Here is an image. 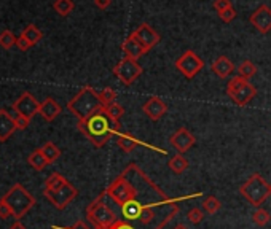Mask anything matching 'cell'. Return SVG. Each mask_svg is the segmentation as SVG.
I'll use <instances>...</instances> for the list:
<instances>
[{
    "label": "cell",
    "instance_id": "obj_37",
    "mask_svg": "<svg viewBox=\"0 0 271 229\" xmlns=\"http://www.w3.org/2000/svg\"><path fill=\"white\" fill-rule=\"evenodd\" d=\"M230 6H233L230 0H214V10L217 13H222L223 10L230 8Z\"/></svg>",
    "mask_w": 271,
    "mask_h": 229
},
{
    "label": "cell",
    "instance_id": "obj_13",
    "mask_svg": "<svg viewBox=\"0 0 271 229\" xmlns=\"http://www.w3.org/2000/svg\"><path fill=\"white\" fill-rule=\"evenodd\" d=\"M249 21L260 33H268L271 30V8L268 5H260L250 15Z\"/></svg>",
    "mask_w": 271,
    "mask_h": 229
},
{
    "label": "cell",
    "instance_id": "obj_30",
    "mask_svg": "<svg viewBox=\"0 0 271 229\" xmlns=\"http://www.w3.org/2000/svg\"><path fill=\"white\" fill-rule=\"evenodd\" d=\"M252 221L257 226H267L271 221V217H270V213L265 210V208L259 207L252 212Z\"/></svg>",
    "mask_w": 271,
    "mask_h": 229
},
{
    "label": "cell",
    "instance_id": "obj_23",
    "mask_svg": "<svg viewBox=\"0 0 271 229\" xmlns=\"http://www.w3.org/2000/svg\"><path fill=\"white\" fill-rule=\"evenodd\" d=\"M67 183V178L64 177V175H61L58 172L51 173L48 178H46L45 181V190H58V188L64 186Z\"/></svg>",
    "mask_w": 271,
    "mask_h": 229
},
{
    "label": "cell",
    "instance_id": "obj_16",
    "mask_svg": "<svg viewBox=\"0 0 271 229\" xmlns=\"http://www.w3.org/2000/svg\"><path fill=\"white\" fill-rule=\"evenodd\" d=\"M115 142H117V145L123 150L125 153H131L134 148H137V146H147V148H150V150H158L161 151L163 154H165V151L160 150V148L157 146H153V145H148V143H144V142H140L139 139H136L134 136H131V134H128V132H120L118 136H115Z\"/></svg>",
    "mask_w": 271,
    "mask_h": 229
},
{
    "label": "cell",
    "instance_id": "obj_42",
    "mask_svg": "<svg viewBox=\"0 0 271 229\" xmlns=\"http://www.w3.org/2000/svg\"><path fill=\"white\" fill-rule=\"evenodd\" d=\"M10 229H26V226L21 223V220H15V221L11 223Z\"/></svg>",
    "mask_w": 271,
    "mask_h": 229
},
{
    "label": "cell",
    "instance_id": "obj_15",
    "mask_svg": "<svg viewBox=\"0 0 271 229\" xmlns=\"http://www.w3.org/2000/svg\"><path fill=\"white\" fill-rule=\"evenodd\" d=\"M142 112H144L152 121H160L168 113V105L161 97L153 96L142 105Z\"/></svg>",
    "mask_w": 271,
    "mask_h": 229
},
{
    "label": "cell",
    "instance_id": "obj_41",
    "mask_svg": "<svg viewBox=\"0 0 271 229\" xmlns=\"http://www.w3.org/2000/svg\"><path fill=\"white\" fill-rule=\"evenodd\" d=\"M110 3H112V0H94V5H96L99 10L108 8V6H110Z\"/></svg>",
    "mask_w": 271,
    "mask_h": 229
},
{
    "label": "cell",
    "instance_id": "obj_29",
    "mask_svg": "<svg viewBox=\"0 0 271 229\" xmlns=\"http://www.w3.org/2000/svg\"><path fill=\"white\" fill-rule=\"evenodd\" d=\"M104 110H105V113L108 114V116H110V119L115 121V123H120V118L125 114V109L117 102H113L110 105H105Z\"/></svg>",
    "mask_w": 271,
    "mask_h": 229
},
{
    "label": "cell",
    "instance_id": "obj_22",
    "mask_svg": "<svg viewBox=\"0 0 271 229\" xmlns=\"http://www.w3.org/2000/svg\"><path fill=\"white\" fill-rule=\"evenodd\" d=\"M168 166H169V169H171L175 175H180V173H184L188 169L190 163H188V159L184 156V154L177 153V154H174L171 159H169Z\"/></svg>",
    "mask_w": 271,
    "mask_h": 229
},
{
    "label": "cell",
    "instance_id": "obj_39",
    "mask_svg": "<svg viewBox=\"0 0 271 229\" xmlns=\"http://www.w3.org/2000/svg\"><path fill=\"white\" fill-rule=\"evenodd\" d=\"M16 46H18V50L19 51H27V50H29L31 48V43L29 42H27V40L21 35V37H18V40H16Z\"/></svg>",
    "mask_w": 271,
    "mask_h": 229
},
{
    "label": "cell",
    "instance_id": "obj_11",
    "mask_svg": "<svg viewBox=\"0 0 271 229\" xmlns=\"http://www.w3.org/2000/svg\"><path fill=\"white\" fill-rule=\"evenodd\" d=\"M13 110L18 112L19 114H23L27 119H31L34 114H37L40 110V102L32 96L31 92H23L18 97V100L13 104Z\"/></svg>",
    "mask_w": 271,
    "mask_h": 229
},
{
    "label": "cell",
    "instance_id": "obj_1",
    "mask_svg": "<svg viewBox=\"0 0 271 229\" xmlns=\"http://www.w3.org/2000/svg\"><path fill=\"white\" fill-rule=\"evenodd\" d=\"M104 196L115 202L126 221H137L142 208L168 205L177 199H171L136 163L126 169L102 191Z\"/></svg>",
    "mask_w": 271,
    "mask_h": 229
},
{
    "label": "cell",
    "instance_id": "obj_5",
    "mask_svg": "<svg viewBox=\"0 0 271 229\" xmlns=\"http://www.w3.org/2000/svg\"><path fill=\"white\" fill-rule=\"evenodd\" d=\"M239 193L244 199H247L250 205L259 208L270 196V185L260 173H252L250 177L239 186Z\"/></svg>",
    "mask_w": 271,
    "mask_h": 229
},
{
    "label": "cell",
    "instance_id": "obj_2",
    "mask_svg": "<svg viewBox=\"0 0 271 229\" xmlns=\"http://www.w3.org/2000/svg\"><path fill=\"white\" fill-rule=\"evenodd\" d=\"M77 127L96 148H102L113 136H118L121 132V124L110 119L104 107H101L85 119H78Z\"/></svg>",
    "mask_w": 271,
    "mask_h": 229
},
{
    "label": "cell",
    "instance_id": "obj_31",
    "mask_svg": "<svg viewBox=\"0 0 271 229\" xmlns=\"http://www.w3.org/2000/svg\"><path fill=\"white\" fill-rule=\"evenodd\" d=\"M99 99H101V104L104 107L110 105L117 100V91L112 89V87H104L102 91H99Z\"/></svg>",
    "mask_w": 271,
    "mask_h": 229
},
{
    "label": "cell",
    "instance_id": "obj_24",
    "mask_svg": "<svg viewBox=\"0 0 271 229\" xmlns=\"http://www.w3.org/2000/svg\"><path fill=\"white\" fill-rule=\"evenodd\" d=\"M21 35H23L32 46L35 45V43H38L40 40H42V32H40L34 24H29V26H27V28L23 30Z\"/></svg>",
    "mask_w": 271,
    "mask_h": 229
},
{
    "label": "cell",
    "instance_id": "obj_14",
    "mask_svg": "<svg viewBox=\"0 0 271 229\" xmlns=\"http://www.w3.org/2000/svg\"><path fill=\"white\" fill-rule=\"evenodd\" d=\"M133 33H134L136 38L139 40V42L142 43V46H144L147 51H150L152 48H155V46L160 43L158 32H155L147 23H142Z\"/></svg>",
    "mask_w": 271,
    "mask_h": 229
},
{
    "label": "cell",
    "instance_id": "obj_28",
    "mask_svg": "<svg viewBox=\"0 0 271 229\" xmlns=\"http://www.w3.org/2000/svg\"><path fill=\"white\" fill-rule=\"evenodd\" d=\"M42 151H43V154H45V158L48 159V163L51 164V163H54L59 156H61V150L59 148L54 145L53 142H46L43 146H42Z\"/></svg>",
    "mask_w": 271,
    "mask_h": 229
},
{
    "label": "cell",
    "instance_id": "obj_20",
    "mask_svg": "<svg viewBox=\"0 0 271 229\" xmlns=\"http://www.w3.org/2000/svg\"><path fill=\"white\" fill-rule=\"evenodd\" d=\"M211 69L214 72V75H217L219 78H228L232 77V73L235 72V64L227 56H220L212 62Z\"/></svg>",
    "mask_w": 271,
    "mask_h": 229
},
{
    "label": "cell",
    "instance_id": "obj_26",
    "mask_svg": "<svg viewBox=\"0 0 271 229\" xmlns=\"http://www.w3.org/2000/svg\"><path fill=\"white\" fill-rule=\"evenodd\" d=\"M73 6L75 5H73L72 0H54V3H53L54 11L61 16H67L69 13H72Z\"/></svg>",
    "mask_w": 271,
    "mask_h": 229
},
{
    "label": "cell",
    "instance_id": "obj_43",
    "mask_svg": "<svg viewBox=\"0 0 271 229\" xmlns=\"http://www.w3.org/2000/svg\"><path fill=\"white\" fill-rule=\"evenodd\" d=\"M174 229H187V228H185L184 225H177V226H175Z\"/></svg>",
    "mask_w": 271,
    "mask_h": 229
},
{
    "label": "cell",
    "instance_id": "obj_9",
    "mask_svg": "<svg viewBox=\"0 0 271 229\" xmlns=\"http://www.w3.org/2000/svg\"><path fill=\"white\" fill-rule=\"evenodd\" d=\"M142 65L137 62V60L130 59V57H125L121 59L120 62L113 67V73L118 77V80L123 85L130 86L133 85L136 80H137L142 75Z\"/></svg>",
    "mask_w": 271,
    "mask_h": 229
},
{
    "label": "cell",
    "instance_id": "obj_33",
    "mask_svg": "<svg viewBox=\"0 0 271 229\" xmlns=\"http://www.w3.org/2000/svg\"><path fill=\"white\" fill-rule=\"evenodd\" d=\"M204 217H206L204 210H201V208H198V207L190 208L188 213H187V218H188V221H190V223H193V225H198V223H201V221L204 220Z\"/></svg>",
    "mask_w": 271,
    "mask_h": 229
},
{
    "label": "cell",
    "instance_id": "obj_19",
    "mask_svg": "<svg viewBox=\"0 0 271 229\" xmlns=\"http://www.w3.org/2000/svg\"><path fill=\"white\" fill-rule=\"evenodd\" d=\"M61 112H63V109H61V105L53 97H46L43 102L40 104V110H38V113L42 114V118L45 121L56 119L61 114Z\"/></svg>",
    "mask_w": 271,
    "mask_h": 229
},
{
    "label": "cell",
    "instance_id": "obj_8",
    "mask_svg": "<svg viewBox=\"0 0 271 229\" xmlns=\"http://www.w3.org/2000/svg\"><path fill=\"white\" fill-rule=\"evenodd\" d=\"M43 196L50 200V204H53L54 208L64 210V208L78 196V190L67 181L64 186L58 188V190H43Z\"/></svg>",
    "mask_w": 271,
    "mask_h": 229
},
{
    "label": "cell",
    "instance_id": "obj_44",
    "mask_svg": "<svg viewBox=\"0 0 271 229\" xmlns=\"http://www.w3.org/2000/svg\"><path fill=\"white\" fill-rule=\"evenodd\" d=\"M270 193H271V183H270Z\"/></svg>",
    "mask_w": 271,
    "mask_h": 229
},
{
    "label": "cell",
    "instance_id": "obj_6",
    "mask_svg": "<svg viewBox=\"0 0 271 229\" xmlns=\"http://www.w3.org/2000/svg\"><path fill=\"white\" fill-rule=\"evenodd\" d=\"M86 218L94 226V229H107L117 221V213L104 200V194L101 193L86 208Z\"/></svg>",
    "mask_w": 271,
    "mask_h": 229
},
{
    "label": "cell",
    "instance_id": "obj_7",
    "mask_svg": "<svg viewBox=\"0 0 271 229\" xmlns=\"http://www.w3.org/2000/svg\"><path fill=\"white\" fill-rule=\"evenodd\" d=\"M227 96L233 100L236 105L244 107L257 96V89L249 80L242 77H233L227 85Z\"/></svg>",
    "mask_w": 271,
    "mask_h": 229
},
{
    "label": "cell",
    "instance_id": "obj_27",
    "mask_svg": "<svg viewBox=\"0 0 271 229\" xmlns=\"http://www.w3.org/2000/svg\"><path fill=\"white\" fill-rule=\"evenodd\" d=\"M222 208V202L217 199L215 196H207L203 202V210L209 215H215Z\"/></svg>",
    "mask_w": 271,
    "mask_h": 229
},
{
    "label": "cell",
    "instance_id": "obj_32",
    "mask_svg": "<svg viewBox=\"0 0 271 229\" xmlns=\"http://www.w3.org/2000/svg\"><path fill=\"white\" fill-rule=\"evenodd\" d=\"M16 37L13 35V32L11 30H3L2 33H0V46L5 50H10L11 46H15L16 45Z\"/></svg>",
    "mask_w": 271,
    "mask_h": 229
},
{
    "label": "cell",
    "instance_id": "obj_17",
    "mask_svg": "<svg viewBox=\"0 0 271 229\" xmlns=\"http://www.w3.org/2000/svg\"><path fill=\"white\" fill-rule=\"evenodd\" d=\"M121 51L125 53V57H130V59H134L137 60L140 56H144L145 53H148L142 43L139 42L137 38H136L134 33H131L130 37H128L123 43H121Z\"/></svg>",
    "mask_w": 271,
    "mask_h": 229
},
{
    "label": "cell",
    "instance_id": "obj_25",
    "mask_svg": "<svg viewBox=\"0 0 271 229\" xmlns=\"http://www.w3.org/2000/svg\"><path fill=\"white\" fill-rule=\"evenodd\" d=\"M238 73H239V77L249 80L257 73V67L252 60H242V62L238 65Z\"/></svg>",
    "mask_w": 271,
    "mask_h": 229
},
{
    "label": "cell",
    "instance_id": "obj_10",
    "mask_svg": "<svg viewBox=\"0 0 271 229\" xmlns=\"http://www.w3.org/2000/svg\"><path fill=\"white\" fill-rule=\"evenodd\" d=\"M204 67V62L200 59V56L193 51H185L177 60H175V69H177L182 75L187 80H192L201 72V69Z\"/></svg>",
    "mask_w": 271,
    "mask_h": 229
},
{
    "label": "cell",
    "instance_id": "obj_18",
    "mask_svg": "<svg viewBox=\"0 0 271 229\" xmlns=\"http://www.w3.org/2000/svg\"><path fill=\"white\" fill-rule=\"evenodd\" d=\"M16 131V124L13 121L10 112L0 110V142H6Z\"/></svg>",
    "mask_w": 271,
    "mask_h": 229
},
{
    "label": "cell",
    "instance_id": "obj_34",
    "mask_svg": "<svg viewBox=\"0 0 271 229\" xmlns=\"http://www.w3.org/2000/svg\"><path fill=\"white\" fill-rule=\"evenodd\" d=\"M10 114H11L13 121H15L16 129H19V131L27 129V126H29V121H31V119H27L26 116H23V114H19V113H18V112H15V110H11V112H10Z\"/></svg>",
    "mask_w": 271,
    "mask_h": 229
},
{
    "label": "cell",
    "instance_id": "obj_21",
    "mask_svg": "<svg viewBox=\"0 0 271 229\" xmlns=\"http://www.w3.org/2000/svg\"><path fill=\"white\" fill-rule=\"evenodd\" d=\"M27 163H29V166L32 167L34 171H43L46 169V166H48V159L45 158V154L42 151V148H37V150H34L31 154H29V158H27Z\"/></svg>",
    "mask_w": 271,
    "mask_h": 229
},
{
    "label": "cell",
    "instance_id": "obj_4",
    "mask_svg": "<svg viewBox=\"0 0 271 229\" xmlns=\"http://www.w3.org/2000/svg\"><path fill=\"white\" fill-rule=\"evenodd\" d=\"M2 200H5L6 204H8L15 220H21L24 215L35 205V198H34L21 183L13 185L2 196Z\"/></svg>",
    "mask_w": 271,
    "mask_h": 229
},
{
    "label": "cell",
    "instance_id": "obj_40",
    "mask_svg": "<svg viewBox=\"0 0 271 229\" xmlns=\"http://www.w3.org/2000/svg\"><path fill=\"white\" fill-rule=\"evenodd\" d=\"M54 229H91L90 226H88L85 221H77L73 226H69V228H54Z\"/></svg>",
    "mask_w": 271,
    "mask_h": 229
},
{
    "label": "cell",
    "instance_id": "obj_38",
    "mask_svg": "<svg viewBox=\"0 0 271 229\" xmlns=\"http://www.w3.org/2000/svg\"><path fill=\"white\" fill-rule=\"evenodd\" d=\"M107 229H136V228L126 220H117L112 226H108Z\"/></svg>",
    "mask_w": 271,
    "mask_h": 229
},
{
    "label": "cell",
    "instance_id": "obj_36",
    "mask_svg": "<svg viewBox=\"0 0 271 229\" xmlns=\"http://www.w3.org/2000/svg\"><path fill=\"white\" fill-rule=\"evenodd\" d=\"M10 217H13L11 208L8 207V204H6L5 200L0 199V218H2V220H6V218H10Z\"/></svg>",
    "mask_w": 271,
    "mask_h": 229
},
{
    "label": "cell",
    "instance_id": "obj_35",
    "mask_svg": "<svg viewBox=\"0 0 271 229\" xmlns=\"http://www.w3.org/2000/svg\"><path fill=\"white\" fill-rule=\"evenodd\" d=\"M219 16H220V19H222L223 23H232L233 19L236 18V10L233 8V6H230V8L223 10L222 13H219Z\"/></svg>",
    "mask_w": 271,
    "mask_h": 229
},
{
    "label": "cell",
    "instance_id": "obj_3",
    "mask_svg": "<svg viewBox=\"0 0 271 229\" xmlns=\"http://www.w3.org/2000/svg\"><path fill=\"white\" fill-rule=\"evenodd\" d=\"M101 107H104L101 104L99 92L94 91L91 86H85L73 96L69 102H67V110L72 114H75L78 119H85L86 116H90L91 113L99 110Z\"/></svg>",
    "mask_w": 271,
    "mask_h": 229
},
{
    "label": "cell",
    "instance_id": "obj_12",
    "mask_svg": "<svg viewBox=\"0 0 271 229\" xmlns=\"http://www.w3.org/2000/svg\"><path fill=\"white\" fill-rule=\"evenodd\" d=\"M195 142H196L195 136L187 129V127H179V129L169 137V143H171V146H174L175 151L180 154L188 151L190 148L195 145Z\"/></svg>",
    "mask_w": 271,
    "mask_h": 229
}]
</instances>
